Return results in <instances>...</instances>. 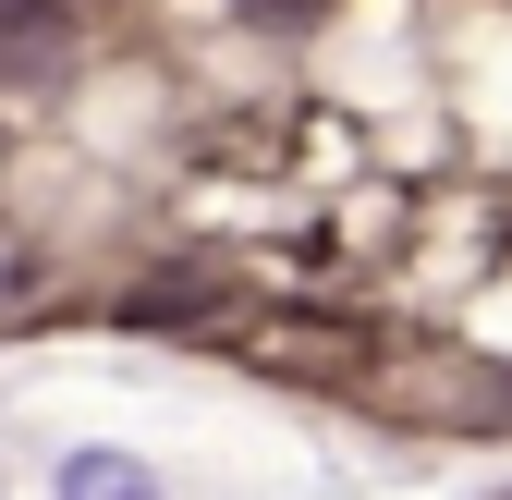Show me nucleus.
Instances as JSON below:
<instances>
[{
	"mask_svg": "<svg viewBox=\"0 0 512 500\" xmlns=\"http://www.w3.org/2000/svg\"><path fill=\"white\" fill-rule=\"evenodd\" d=\"M61 500H159V464H135V452H61Z\"/></svg>",
	"mask_w": 512,
	"mask_h": 500,
	"instance_id": "nucleus-1",
	"label": "nucleus"
},
{
	"mask_svg": "<svg viewBox=\"0 0 512 500\" xmlns=\"http://www.w3.org/2000/svg\"><path fill=\"white\" fill-rule=\"evenodd\" d=\"M256 354H305L317 379H330V366H354V354H366V330H293V318H269V330H256Z\"/></svg>",
	"mask_w": 512,
	"mask_h": 500,
	"instance_id": "nucleus-2",
	"label": "nucleus"
},
{
	"mask_svg": "<svg viewBox=\"0 0 512 500\" xmlns=\"http://www.w3.org/2000/svg\"><path fill=\"white\" fill-rule=\"evenodd\" d=\"M208 305V269H183V281H147L135 293V330H159V318H196Z\"/></svg>",
	"mask_w": 512,
	"mask_h": 500,
	"instance_id": "nucleus-3",
	"label": "nucleus"
},
{
	"mask_svg": "<svg viewBox=\"0 0 512 500\" xmlns=\"http://www.w3.org/2000/svg\"><path fill=\"white\" fill-rule=\"evenodd\" d=\"M0 49H13V61H49L61 25H49V13H0Z\"/></svg>",
	"mask_w": 512,
	"mask_h": 500,
	"instance_id": "nucleus-4",
	"label": "nucleus"
},
{
	"mask_svg": "<svg viewBox=\"0 0 512 500\" xmlns=\"http://www.w3.org/2000/svg\"><path fill=\"white\" fill-rule=\"evenodd\" d=\"M244 13H269V25H305V13H330V0H244Z\"/></svg>",
	"mask_w": 512,
	"mask_h": 500,
	"instance_id": "nucleus-5",
	"label": "nucleus"
}]
</instances>
